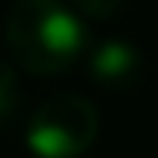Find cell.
<instances>
[{
  "label": "cell",
  "instance_id": "5b68a950",
  "mask_svg": "<svg viewBox=\"0 0 158 158\" xmlns=\"http://www.w3.org/2000/svg\"><path fill=\"white\" fill-rule=\"evenodd\" d=\"M65 3L77 13V16H93V19H106L112 16L124 0H65Z\"/></svg>",
  "mask_w": 158,
  "mask_h": 158
},
{
  "label": "cell",
  "instance_id": "277c9868",
  "mask_svg": "<svg viewBox=\"0 0 158 158\" xmlns=\"http://www.w3.org/2000/svg\"><path fill=\"white\" fill-rule=\"evenodd\" d=\"M22 109V87H19V74L16 62L0 59V127L13 124Z\"/></svg>",
  "mask_w": 158,
  "mask_h": 158
},
{
  "label": "cell",
  "instance_id": "7a4b0ae2",
  "mask_svg": "<svg viewBox=\"0 0 158 158\" xmlns=\"http://www.w3.org/2000/svg\"><path fill=\"white\" fill-rule=\"evenodd\" d=\"M99 130V112L87 96L59 93L34 109L25 124V146L34 158H81Z\"/></svg>",
  "mask_w": 158,
  "mask_h": 158
},
{
  "label": "cell",
  "instance_id": "3957f363",
  "mask_svg": "<svg viewBox=\"0 0 158 158\" xmlns=\"http://www.w3.org/2000/svg\"><path fill=\"white\" fill-rule=\"evenodd\" d=\"M139 68H143V53L127 37H106L87 56L90 77L96 84H106V87L130 84L133 77L139 74Z\"/></svg>",
  "mask_w": 158,
  "mask_h": 158
},
{
  "label": "cell",
  "instance_id": "6da1fadb",
  "mask_svg": "<svg viewBox=\"0 0 158 158\" xmlns=\"http://www.w3.org/2000/svg\"><path fill=\"white\" fill-rule=\"evenodd\" d=\"M6 44L16 65L34 74H59L84 56L90 31L65 0H16Z\"/></svg>",
  "mask_w": 158,
  "mask_h": 158
}]
</instances>
